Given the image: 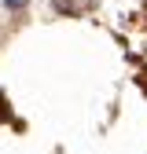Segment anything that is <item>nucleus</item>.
I'll return each mask as SVG.
<instances>
[{"mask_svg": "<svg viewBox=\"0 0 147 154\" xmlns=\"http://www.w3.org/2000/svg\"><path fill=\"white\" fill-rule=\"evenodd\" d=\"M52 4H55V11H63V15H88L99 0H52Z\"/></svg>", "mask_w": 147, "mask_h": 154, "instance_id": "nucleus-1", "label": "nucleus"}, {"mask_svg": "<svg viewBox=\"0 0 147 154\" xmlns=\"http://www.w3.org/2000/svg\"><path fill=\"white\" fill-rule=\"evenodd\" d=\"M0 121H11V106H8V99H4V92H0Z\"/></svg>", "mask_w": 147, "mask_h": 154, "instance_id": "nucleus-2", "label": "nucleus"}, {"mask_svg": "<svg viewBox=\"0 0 147 154\" xmlns=\"http://www.w3.org/2000/svg\"><path fill=\"white\" fill-rule=\"evenodd\" d=\"M8 4H11V8H22V4H26V0H8Z\"/></svg>", "mask_w": 147, "mask_h": 154, "instance_id": "nucleus-3", "label": "nucleus"}]
</instances>
